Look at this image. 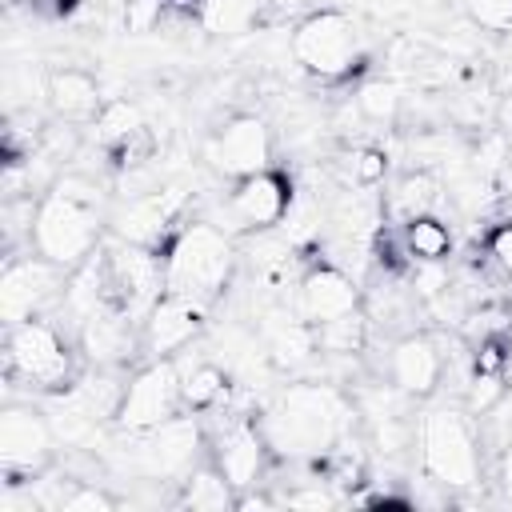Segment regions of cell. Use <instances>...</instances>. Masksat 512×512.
I'll return each instance as SVG.
<instances>
[{
	"mask_svg": "<svg viewBox=\"0 0 512 512\" xmlns=\"http://www.w3.org/2000/svg\"><path fill=\"white\" fill-rule=\"evenodd\" d=\"M352 400L324 380H300L276 392V400L260 412V428L276 460L300 464L332 452L348 440L352 428Z\"/></svg>",
	"mask_w": 512,
	"mask_h": 512,
	"instance_id": "cell-1",
	"label": "cell"
},
{
	"mask_svg": "<svg viewBox=\"0 0 512 512\" xmlns=\"http://www.w3.org/2000/svg\"><path fill=\"white\" fill-rule=\"evenodd\" d=\"M104 192L88 172H64L36 204L32 248L60 268H80L104 240Z\"/></svg>",
	"mask_w": 512,
	"mask_h": 512,
	"instance_id": "cell-2",
	"label": "cell"
},
{
	"mask_svg": "<svg viewBox=\"0 0 512 512\" xmlns=\"http://www.w3.org/2000/svg\"><path fill=\"white\" fill-rule=\"evenodd\" d=\"M164 252V284L168 292L192 296L200 304H216L236 272V236L216 228L212 220H184Z\"/></svg>",
	"mask_w": 512,
	"mask_h": 512,
	"instance_id": "cell-3",
	"label": "cell"
},
{
	"mask_svg": "<svg viewBox=\"0 0 512 512\" xmlns=\"http://www.w3.org/2000/svg\"><path fill=\"white\" fill-rule=\"evenodd\" d=\"M80 344H72L52 316H32L4 328V380L40 396L64 392L80 376Z\"/></svg>",
	"mask_w": 512,
	"mask_h": 512,
	"instance_id": "cell-4",
	"label": "cell"
},
{
	"mask_svg": "<svg viewBox=\"0 0 512 512\" xmlns=\"http://www.w3.org/2000/svg\"><path fill=\"white\" fill-rule=\"evenodd\" d=\"M416 456H420L424 480L440 484L444 492L476 488L484 472L476 416L464 404L428 408L416 424Z\"/></svg>",
	"mask_w": 512,
	"mask_h": 512,
	"instance_id": "cell-5",
	"label": "cell"
},
{
	"mask_svg": "<svg viewBox=\"0 0 512 512\" xmlns=\"http://www.w3.org/2000/svg\"><path fill=\"white\" fill-rule=\"evenodd\" d=\"M292 60L324 80V84H336V80H348L364 68L368 60V40L360 32V24L340 12V8H320V12H308L296 28H292Z\"/></svg>",
	"mask_w": 512,
	"mask_h": 512,
	"instance_id": "cell-6",
	"label": "cell"
},
{
	"mask_svg": "<svg viewBox=\"0 0 512 512\" xmlns=\"http://www.w3.org/2000/svg\"><path fill=\"white\" fill-rule=\"evenodd\" d=\"M104 288H108V304H116L136 324H144L152 304L168 292V284H164V252L112 236L104 244Z\"/></svg>",
	"mask_w": 512,
	"mask_h": 512,
	"instance_id": "cell-7",
	"label": "cell"
},
{
	"mask_svg": "<svg viewBox=\"0 0 512 512\" xmlns=\"http://www.w3.org/2000/svg\"><path fill=\"white\" fill-rule=\"evenodd\" d=\"M292 180L276 168H264L256 176L232 180L228 196L220 200V212L208 216L216 228H224L228 236H256V232H272L284 224V216L292 212Z\"/></svg>",
	"mask_w": 512,
	"mask_h": 512,
	"instance_id": "cell-8",
	"label": "cell"
},
{
	"mask_svg": "<svg viewBox=\"0 0 512 512\" xmlns=\"http://www.w3.org/2000/svg\"><path fill=\"white\" fill-rule=\"evenodd\" d=\"M64 284H68V268L52 264L36 248L12 252L4 260V272H0V320H4V328L32 320V316H52L64 300Z\"/></svg>",
	"mask_w": 512,
	"mask_h": 512,
	"instance_id": "cell-9",
	"label": "cell"
},
{
	"mask_svg": "<svg viewBox=\"0 0 512 512\" xmlns=\"http://www.w3.org/2000/svg\"><path fill=\"white\" fill-rule=\"evenodd\" d=\"M180 412H184L180 364L176 360H144L124 380V392H120V404H116L112 420H116L120 432L140 436V432H152V428H160L164 420H172Z\"/></svg>",
	"mask_w": 512,
	"mask_h": 512,
	"instance_id": "cell-10",
	"label": "cell"
},
{
	"mask_svg": "<svg viewBox=\"0 0 512 512\" xmlns=\"http://www.w3.org/2000/svg\"><path fill=\"white\" fill-rule=\"evenodd\" d=\"M136 440H140L136 468L148 480H176L180 484L208 456V428H204V416H196V412H180V416L164 420L160 428L140 432Z\"/></svg>",
	"mask_w": 512,
	"mask_h": 512,
	"instance_id": "cell-11",
	"label": "cell"
},
{
	"mask_svg": "<svg viewBox=\"0 0 512 512\" xmlns=\"http://www.w3.org/2000/svg\"><path fill=\"white\" fill-rule=\"evenodd\" d=\"M208 460L224 472V480L236 492H248V488L268 484V472H272L276 456L268 448L260 416L252 420V416H228L224 412V424L208 428Z\"/></svg>",
	"mask_w": 512,
	"mask_h": 512,
	"instance_id": "cell-12",
	"label": "cell"
},
{
	"mask_svg": "<svg viewBox=\"0 0 512 512\" xmlns=\"http://www.w3.org/2000/svg\"><path fill=\"white\" fill-rule=\"evenodd\" d=\"M56 456V424L32 400H8L0 408V472L36 476Z\"/></svg>",
	"mask_w": 512,
	"mask_h": 512,
	"instance_id": "cell-13",
	"label": "cell"
},
{
	"mask_svg": "<svg viewBox=\"0 0 512 512\" xmlns=\"http://www.w3.org/2000/svg\"><path fill=\"white\" fill-rule=\"evenodd\" d=\"M184 212H188V192L180 184H164V188L132 192L124 204H116L108 212V228L116 240L164 248L172 232L184 224Z\"/></svg>",
	"mask_w": 512,
	"mask_h": 512,
	"instance_id": "cell-14",
	"label": "cell"
},
{
	"mask_svg": "<svg viewBox=\"0 0 512 512\" xmlns=\"http://www.w3.org/2000/svg\"><path fill=\"white\" fill-rule=\"evenodd\" d=\"M204 156H208V164H212L220 176L244 180V176H256V172L272 168L276 140H272V128H268L256 112H236V116H228V120L208 136Z\"/></svg>",
	"mask_w": 512,
	"mask_h": 512,
	"instance_id": "cell-15",
	"label": "cell"
},
{
	"mask_svg": "<svg viewBox=\"0 0 512 512\" xmlns=\"http://www.w3.org/2000/svg\"><path fill=\"white\" fill-rule=\"evenodd\" d=\"M204 324H208V304L180 296V292H164L140 324V356L144 360H176L180 352H188L200 340Z\"/></svg>",
	"mask_w": 512,
	"mask_h": 512,
	"instance_id": "cell-16",
	"label": "cell"
},
{
	"mask_svg": "<svg viewBox=\"0 0 512 512\" xmlns=\"http://www.w3.org/2000/svg\"><path fill=\"white\" fill-rule=\"evenodd\" d=\"M292 308L316 328V324L340 320L348 312H360L364 308V292H360V280L352 272H344L340 264L324 260V264H308L296 276Z\"/></svg>",
	"mask_w": 512,
	"mask_h": 512,
	"instance_id": "cell-17",
	"label": "cell"
},
{
	"mask_svg": "<svg viewBox=\"0 0 512 512\" xmlns=\"http://www.w3.org/2000/svg\"><path fill=\"white\" fill-rule=\"evenodd\" d=\"M388 380L412 400H428L444 384V344L432 332H404L388 348Z\"/></svg>",
	"mask_w": 512,
	"mask_h": 512,
	"instance_id": "cell-18",
	"label": "cell"
},
{
	"mask_svg": "<svg viewBox=\"0 0 512 512\" xmlns=\"http://www.w3.org/2000/svg\"><path fill=\"white\" fill-rule=\"evenodd\" d=\"M44 104L52 108L56 120H72V124H84L100 112V84L92 72L84 68H52L48 72V96Z\"/></svg>",
	"mask_w": 512,
	"mask_h": 512,
	"instance_id": "cell-19",
	"label": "cell"
},
{
	"mask_svg": "<svg viewBox=\"0 0 512 512\" xmlns=\"http://www.w3.org/2000/svg\"><path fill=\"white\" fill-rule=\"evenodd\" d=\"M180 364V360H176ZM232 396V372L208 356H200L192 368L180 364V400H184V412H196V416H212L228 404Z\"/></svg>",
	"mask_w": 512,
	"mask_h": 512,
	"instance_id": "cell-20",
	"label": "cell"
},
{
	"mask_svg": "<svg viewBox=\"0 0 512 512\" xmlns=\"http://www.w3.org/2000/svg\"><path fill=\"white\" fill-rule=\"evenodd\" d=\"M380 204H384L388 224H396V228H400L404 220L424 216V212H432V208L440 204V180H436L432 172H424V168L404 172L400 180H392V184H388V192L380 196Z\"/></svg>",
	"mask_w": 512,
	"mask_h": 512,
	"instance_id": "cell-21",
	"label": "cell"
},
{
	"mask_svg": "<svg viewBox=\"0 0 512 512\" xmlns=\"http://www.w3.org/2000/svg\"><path fill=\"white\" fill-rule=\"evenodd\" d=\"M400 236V248L412 264H444L456 248V236L448 228V220H440L436 212H424V216H412L396 228Z\"/></svg>",
	"mask_w": 512,
	"mask_h": 512,
	"instance_id": "cell-22",
	"label": "cell"
},
{
	"mask_svg": "<svg viewBox=\"0 0 512 512\" xmlns=\"http://www.w3.org/2000/svg\"><path fill=\"white\" fill-rule=\"evenodd\" d=\"M176 508H188V512H232V508H236V488H232V484L224 480V472L204 456V460L180 480Z\"/></svg>",
	"mask_w": 512,
	"mask_h": 512,
	"instance_id": "cell-23",
	"label": "cell"
},
{
	"mask_svg": "<svg viewBox=\"0 0 512 512\" xmlns=\"http://www.w3.org/2000/svg\"><path fill=\"white\" fill-rule=\"evenodd\" d=\"M148 124H144V116H140V108L132 104V100H104L100 104V112L92 116V144L104 152V156H112V152H120L132 136H140Z\"/></svg>",
	"mask_w": 512,
	"mask_h": 512,
	"instance_id": "cell-24",
	"label": "cell"
},
{
	"mask_svg": "<svg viewBox=\"0 0 512 512\" xmlns=\"http://www.w3.org/2000/svg\"><path fill=\"white\" fill-rule=\"evenodd\" d=\"M264 16V0H196V20L208 36L252 32Z\"/></svg>",
	"mask_w": 512,
	"mask_h": 512,
	"instance_id": "cell-25",
	"label": "cell"
},
{
	"mask_svg": "<svg viewBox=\"0 0 512 512\" xmlns=\"http://www.w3.org/2000/svg\"><path fill=\"white\" fill-rule=\"evenodd\" d=\"M356 112H360V120H368V124H396L400 112H404V92H400V84L388 80V76L364 80V84L356 88Z\"/></svg>",
	"mask_w": 512,
	"mask_h": 512,
	"instance_id": "cell-26",
	"label": "cell"
},
{
	"mask_svg": "<svg viewBox=\"0 0 512 512\" xmlns=\"http://www.w3.org/2000/svg\"><path fill=\"white\" fill-rule=\"evenodd\" d=\"M460 392H464V408L480 420L508 396V372H468Z\"/></svg>",
	"mask_w": 512,
	"mask_h": 512,
	"instance_id": "cell-27",
	"label": "cell"
},
{
	"mask_svg": "<svg viewBox=\"0 0 512 512\" xmlns=\"http://www.w3.org/2000/svg\"><path fill=\"white\" fill-rule=\"evenodd\" d=\"M344 172L356 188H376L388 180V152L376 148V144H360L344 156Z\"/></svg>",
	"mask_w": 512,
	"mask_h": 512,
	"instance_id": "cell-28",
	"label": "cell"
},
{
	"mask_svg": "<svg viewBox=\"0 0 512 512\" xmlns=\"http://www.w3.org/2000/svg\"><path fill=\"white\" fill-rule=\"evenodd\" d=\"M112 508H116L112 492H104V488H96L88 480H72L56 512H112Z\"/></svg>",
	"mask_w": 512,
	"mask_h": 512,
	"instance_id": "cell-29",
	"label": "cell"
},
{
	"mask_svg": "<svg viewBox=\"0 0 512 512\" xmlns=\"http://www.w3.org/2000/svg\"><path fill=\"white\" fill-rule=\"evenodd\" d=\"M464 12L484 32H496V36L512 32V0H464Z\"/></svg>",
	"mask_w": 512,
	"mask_h": 512,
	"instance_id": "cell-30",
	"label": "cell"
},
{
	"mask_svg": "<svg viewBox=\"0 0 512 512\" xmlns=\"http://www.w3.org/2000/svg\"><path fill=\"white\" fill-rule=\"evenodd\" d=\"M508 368H512L508 336H488L472 344V372H508Z\"/></svg>",
	"mask_w": 512,
	"mask_h": 512,
	"instance_id": "cell-31",
	"label": "cell"
},
{
	"mask_svg": "<svg viewBox=\"0 0 512 512\" xmlns=\"http://www.w3.org/2000/svg\"><path fill=\"white\" fill-rule=\"evenodd\" d=\"M164 12H168V0H128L124 28L128 32H152V28H160Z\"/></svg>",
	"mask_w": 512,
	"mask_h": 512,
	"instance_id": "cell-32",
	"label": "cell"
},
{
	"mask_svg": "<svg viewBox=\"0 0 512 512\" xmlns=\"http://www.w3.org/2000/svg\"><path fill=\"white\" fill-rule=\"evenodd\" d=\"M484 252H488V260H492L504 276H512V220H500V224L488 232Z\"/></svg>",
	"mask_w": 512,
	"mask_h": 512,
	"instance_id": "cell-33",
	"label": "cell"
},
{
	"mask_svg": "<svg viewBox=\"0 0 512 512\" xmlns=\"http://www.w3.org/2000/svg\"><path fill=\"white\" fill-rule=\"evenodd\" d=\"M72 4H76V0H28V8H32L36 16H48V20L68 16V12H72Z\"/></svg>",
	"mask_w": 512,
	"mask_h": 512,
	"instance_id": "cell-34",
	"label": "cell"
},
{
	"mask_svg": "<svg viewBox=\"0 0 512 512\" xmlns=\"http://www.w3.org/2000/svg\"><path fill=\"white\" fill-rule=\"evenodd\" d=\"M500 480H504V488H508V496H512V440L504 444V460H500Z\"/></svg>",
	"mask_w": 512,
	"mask_h": 512,
	"instance_id": "cell-35",
	"label": "cell"
},
{
	"mask_svg": "<svg viewBox=\"0 0 512 512\" xmlns=\"http://www.w3.org/2000/svg\"><path fill=\"white\" fill-rule=\"evenodd\" d=\"M8 4H16V0H8Z\"/></svg>",
	"mask_w": 512,
	"mask_h": 512,
	"instance_id": "cell-36",
	"label": "cell"
}]
</instances>
